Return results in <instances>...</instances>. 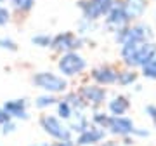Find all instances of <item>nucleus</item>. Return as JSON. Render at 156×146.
I'll return each instance as SVG.
<instances>
[{"instance_id":"6e6552de","label":"nucleus","mask_w":156,"mask_h":146,"mask_svg":"<svg viewBox=\"0 0 156 146\" xmlns=\"http://www.w3.org/2000/svg\"><path fill=\"white\" fill-rule=\"evenodd\" d=\"M113 4H115V0H78L76 7L82 14V17L89 19V21L99 23L101 19L106 17Z\"/></svg>"},{"instance_id":"f03ea898","label":"nucleus","mask_w":156,"mask_h":146,"mask_svg":"<svg viewBox=\"0 0 156 146\" xmlns=\"http://www.w3.org/2000/svg\"><path fill=\"white\" fill-rule=\"evenodd\" d=\"M113 40L116 45H123L128 42H146V40H154V30L149 23L134 21L125 28L118 30L113 33Z\"/></svg>"},{"instance_id":"0eeeda50","label":"nucleus","mask_w":156,"mask_h":146,"mask_svg":"<svg viewBox=\"0 0 156 146\" xmlns=\"http://www.w3.org/2000/svg\"><path fill=\"white\" fill-rule=\"evenodd\" d=\"M85 44H87L85 37H80V35L73 33V31H61V33L52 37L50 51L54 52V54H57V56H61V54H66V52L83 49Z\"/></svg>"},{"instance_id":"f8f14e48","label":"nucleus","mask_w":156,"mask_h":146,"mask_svg":"<svg viewBox=\"0 0 156 146\" xmlns=\"http://www.w3.org/2000/svg\"><path fill=\"white\" fill-rule=\"evenodd\" d=\"M106 137H108V130L101 129L97 125H90L89 129H85L83 132H80L76 136L75 143H76V146H97Z\"/></svg>"},{"instance_id":"4be33fe9","label":"nucleus","mask_w":156,"mask_h":146,"mask_svg":"<svg viewBox=\"0 0 156 146\" xmlns=\"http://www.w3.org/2000/svg\"><path fill=\"white\" fill-rule=\"evenodd\" d=\"M56 115L61 120H64V122H69L73 118V115H75V110L71 108V104L68 101H64L62 97H59V101L56 104Z\"/></svg>"},{"instance_id":"5701e85b","label":"nucleus","mask_w":156,"mask_h":146,"mask_svg":"<svg viewBox=\"0 0 156 146\" xmlns=\"http://www.w3.org/2000/svg\"><path fill=\"white\" fill-rule=\"evenodd\" d=\"M97 23L95 21H89V19H85V17H80L78 19V24H76V35H80V37H89V35H92L97 30Z\"/></svg>"},{"instance_id":"cd10ccee","label":"nucleus","mask_w":156,"mask_h":146,"mask_svg":"<svg viewBox=\"0 0 156 146\" xmlns=\"http://www.w3.org/2000/svg\"><path fill=\"white\" fill-rule=\"evenodd\" d=\"M144 113L147 115V118L151 120V124H153V127L156 129V104H146L144 106Z\"/></svg>"},{"instance_id":"aec40b11","label":"nucleus","mask_w":156,"mask_h":146,"mask_svg":"<svg viewBox=\"0 0 156 146\" xmlns=\"http://www.w3.org/2000/svg\"><path fill=\"white\" fill-rule=\"evenodd\" d=\"M109 120H111V115L106 111V110H94L92 111V115H90V122H92V125H97V127H101V129L108 130V125H109Z\"/></svg>"},{"instance_id":"ddd939ff","label":"nucleus","mask_w":156,"mask_h":146,"mask_svg":"<svg viewBox=\"0 0 156 146\" xmlns=\"http://www.w3.org/2000/svg\"><path fill=\"white\" fill-rule=\"evenodd\" d=\"M130 110H132V101H130V96L127 94H115L106 103V111L113 117L127 115Z\"/></svg>"},{"instance_id":"c9c22d12","label":"nucleus","mask_w":156,"mask_h":146,"mask_svg":"<svg viewBox=\"0 0 156 146\" xmlns=\"http://www.w3.org/2000/svg\"><path fill=\"white\" fill-rule=\"evenodd\" d=\"M31 146H54V143H40V144H31Z\"/></svg>"},{"instance_id":"f3484780","label":"nucleus","mask_w":156,"mask_h":146,"mask_svg":"<svg viewBox=\"0 0 156 146\" xmlns=\"http://www.w3.org/2000/svg\"><path fill=\"white\" fill-rule=\"evenodd\" d=\"M92 122H90V117L89 115H85V111H75L73 118L68 122V127L71 129L73 134H80V132H83L85 129H89Z\"/></svg>"},{"instance_id":"f257e3e1","label":"nucleus","mask_w":156,"mask_h":146,"mask_svg":"<svg viewBox=\"0 0 156 146\" xmlns=\"http://www.w3.org/2000/svg\"><path fill=\"white\" fill-rule=\"evenodd\" d=\"M156 57V42L146 40V42H128L120 45V61L122 66L140 70L146 66L151 59Z\"/></svg>"},{"instance_id":"a211bd4d","label":"nucleus","mask_w":156,"mask_h":146,"mask_svg":"<svg viewBox=\"0 0 156 146\" xmlns=\"http://www.w3.org/2000/svg\"><path fill=\"white\" fill-rule=\"evenodd\" d=\"M61 97L64 99V101H68L69 104H71V108L75 110V111H87V110H89L87 103L83 101V97L80 96L78 90H68L66 94H62Z\"/></svg>"},{"instance_id":"dca6fc26","label":"nucleus","mask_w":156,"mask_h":146,"mask_svg":"<svg viewBox=\"0 0 156 146\" xmlns=\"http://www.w3.org/2000/svg\"><path fill=\"white\" fill-rule=\"evenodd\" d=\"M140 78V71L139 70H134V68H127L122 66L118 70V80L116 85L118 87H134Z\"/></svg>"},{"instance_id":"bb28decb","label":"nucleus","mask_w":156,"mask_h":146,"mask_svg":"<svg viewBox=\"0 0 156 146\" xmlns=\"http://www.w3.org/2000/svg\"><path fill=\"white\" fill-rule=\"evenodd\" d=\"M12 21V11L4 4H0V26H7Z\"/></svg>"},{"instance_id":"20e7f679","label":"nucleus","mask_w":156,"mask_h":146,"mask_svg":"<svg viewBox=\"0 0 156 146\" xmlns=\"http://www.w3.org/2000/svg\"><path fill=\"white\" fill-rule=\"evenodd\" d=\"M87 59L80 54V51L66 52L57 57V71L68 80L82 77L87 71Z\"/></svg>"},{"instance_id":"b1692460","label":"nucleus","mask_w":156,"mask_h":146,"mask_svg":"<svg viewBox=\"0 0 156 146\" xmlns=\"http://www.w3.org/2000/svg\"><path fill=\"white\" fill-rule=\"evenodd\" d=\"M30 42H31L33 45H37V47H40V49H50V45H52V35L37 33V35H33V37L30 38Z\"/></svg>"},{"instance_id":"6ab92c4d","label":"nucleus","mask_w":156,"mask_h":146,"mask_svg":"<svg viewBox=\"0 0 156 146\" xmlns=\"http://www.w3.org/2000/svg\"><path fill=\"white\" fill-rule=\"evenodd\" d=\"M35 4H37V0H9L11 11L17 16H28L33 11Z\"/></svg>"},{"instance_id":"393cba45","label":"nucleus","mask_w":156,"mask_h":146,"mask_svg":"<svg viewBox=\"0 0 156 146\" xmlns=\"http://www.w3.org/2000/svg\"><path fill=\"white\" fill-rule=\"evenodd\" d=\"M139 71H140V77H142V78L156 82V57H154V59H151L146 66L140 68Z\"/></svg>"},{"instance_id":"9b49d317","label":"nucleus","mask_w":156,"mask_h":146,"mask_svg":"<svg viewBox=\"0 0 156 146\" xmlns=\"http://www.w3.org/2000/svg\"><path fill=\"white\" fill-rule=\"evenodd\" d=\"M135 122L127 115H122V117H113L109 120V125H108V134L111 137H116V139H123L127 136H134L135 130Z\"/></svg>"},{"instance_id":"9d476101","label":"nucleus","mask_w":156,"mask_h":146,"mask_svg":"<svg viewBox=\"0 0 156 146\" xmlns=\"http://www.w3.org/2000/svg\"><path fill=\"white\" fill-rule=\"evenodd\" d=\"M118 70H120V66H116V64H111V63H102V64H97V66L92 68L87 77H89L94 84H97V85H102V87H111V85H116Z\"/></svg>"},{"instance_id":"2f4dec72","label":"nucleus","mask_w":156,"mask_h":146,"mask_svg":"<svg viewBox=\"0 0 156 146\" xmlns=\"http://www.w3.org/2000/svg\"><path fill=\"white\" fill-rule=\"evenodd\" d=\"M12 118H11V115L4 110V106H0V127L4 124H7V122H11Z\"/></svg>"},{"instance_id":"e433bc0d","label":"nucleus","mask_w":156,"mask_h":146,"mask_svg":"<svg viewBox=\"0 0 156 146\" xmlns=\"http://www.w3.org/2000/svg\"><path fill=\"white\" fill-rule=\"evenodd\" d=\"M5 2H9V0H0V4H5Z\"/></svg>"},{"instance_id":"a878e982","label":"nucleus","mask_w":156,"mask_h":146,"mask_svg":"<svg viewBox=\"0 0 156 146\" xmlns=\"http://www.w3.org/2000/svg\"><path fill=\"white\" fill-rule=\"evenodd\" d=\"M0 49L7 52H17L19 45L16 40H12L11 37H0Z\"/></svg>"},{"instance_id":"72a5a7b5","label":"nucleus","mask_w":156,"mask_h":146,"mask_svg":"<svg viewBox=\"0 0 156 146\" xmlns=\"http://www.w3.org/2000/svg\"><path fill=\"white\" fill-rule=\"evenodd\" d=\"M54 146H76V143H75V139L73 141H56Z\"/></svg>"},{"instance_id":"c756f323","label":"nucleus","mask_w":156,"mask_h":146,"mask_svg":"<svg viewBox=\"0 0 156 146\" xmlns=\"http://www.w3.org/2000/svg\"><path fill=\"white\" fill-rule=\"evenodd\" d=\"M151 136V130L146 129V127H135L134 130V137L135 139H147Z\"/></svg>"},{"instance_id":"7c9ffc66","label":"nucleus","mask_w":156,"mask_h":146,"mask_svg":"<svg viewBox=\"0 0 156 146\" xmlns=\"http://www.w3.org/2000/svg\"><path fill=\"white\" fill-rule=\"evenodd\" d=\"M97 146H123V144H122V141L116 139V137H111V139L106 137V139L102 141V143H99Z\"/></svg>"},{"instance_id":"473e14b6","label":"nucleus","mask_w":156,"mask_h":146,"mask_svg":"<svg viewBox=\"0 0 156 146\" xmlns=\"http://www.w3.org/2000/svg\"><path fill=\"white\" fill-rule=\"evenodd\" d=\"M120 141H122L123 146H134L137 139H135L134 136H127V137H123V139H120Z\"/></svg>"},{"instance_id":"f704fd0d","label":"nucleus","mask_w":156,"mask_h":146,"mask_svg":"<svg viewBox=\"0 0 156 146\" xmlns=\"http://www.w3.org/2000/svg\"><path fill=\"white\" fill-rule=\"evenodd\" d=\"M134 90H135V92H140V90H142V85H140L139 82H137V84L134 85Z\"/></svg>"},{"instance_id":"2eb2a0df","label":"nucleus","mask_w":156,"mask_h":146,"mask_svg":"<svg viewBox=\"0 0 156 146\" xmlns=\"http://www.w3.org/2000/svg\"><path fill=\"white\" fill-rule=\"evenodd\" d=\"M123 5L127 9L128 17L134 21H140L144 17L147 7H149V0H123Z\"/></svg>"},{"instance_id":"412c9836","label":"nucleus","mask_w":156,"mask_h":146,"mask_svg":"<svg viewBox=\"0 0 156 146\" xmlns=\"http://www.w3.org/2000/svg\"><path fill=\"white\" fill-rule=\"evenodd\" d=\"M57 101H59V96L44 92L38 97H35V108H38V110H49V108L56 106Z\"/></svg>"},{"instance_id":"c85d7f7f","label":"nucleus","mask_w":156,"mask_h":146,"mask_svg":"<svg viewBox=\"0 0 156 146\" xmlns=\"http://www.w3.org/2000/svg\"><path fill=\"white\" fill-rule=\"evenodd\" d=\"M16 129H17V122L16 120H11V122H7V124L2 125V134L9 136V134H12V132H16Z\"/></svg>"},{"instance_id":"39448f33","label":"nucleus","mask_w":156,"mask_h":146,"mask_svg":"<svg viewBox=\"0 0 156 146\" xmlns=\"http://www.w3.org/2000/svg\"><path fill=\"white\" fill-rule=\"evenodd\" d=\"M38 124H40V127H42V130L49 136L50 139H54V141H73L75 139V137H73L75 134H73L71 129L68 127V124L64 120H61L57 115L45 113V115L40 117Z\"/></svg>"},{"instance_id":"1a4fd4ad","label":"nucleus","mask_w":156,"mask_h":146,"mask_svg":"<svg viewBox=\"0 0 156 146\" xmlns=\"http://www.w3.org/2000/svg\"><path fill=\"white\" fill-rule=\"evenodd\" d=\"M128 24H132V19L128 17L127 9L123 5V0H115L113 7L109 9V12L106 14V17L102 19V26L108 33H115L118 30L125 28Z\"/></svg>"},{"instance_id":"423d86ee","label":"nucleus","mask_w":156,"mask_h":146,"mask_svg":"<svg viewBox=\"0 0 156 146\" xmlns=\"http://www.w3.org/2000/svg\"><path fill=\"white\" fill-rule=\"evenodd\" d=\"M76 90L80 92V96L83 97V101L87 103L89 110H101L102 106H106L108 99H109V92L106 87L97 85L94 82H82L76 87Z\"/></svg>"},{"instance_id":"7ed1b4c3","label":"nucleus","mask_w":156,"mask_h":146,"mask_svg":"<svg viewBox=\"0 0 156 146\" xmlns=\"http://www.w3.org/2000/svg\"><path fill=\"white\" fill-rule=\"evenodd\" d=\"M31 85L37 89L49 92V94L62 96L69 90V82L62 75H57L54 71H37L31 75Z\"/></svg>"},{"instance_id":"4468645a","label":"nucleus","mask_w":156,"mask_h":146,"mask_svg":"<svg viewBox=\"0 0 156 146\" xmlns=\"http://www.w3.org/2000/svg\"><path fill=\"white\" fill-rule=\"evenodd\" d=\"M4 110H5L9 115H11L12 120H28L30 113H28V99L26 97H16V99H9L4 104Z\"/></svg>"}]
</instances>
